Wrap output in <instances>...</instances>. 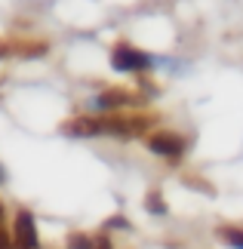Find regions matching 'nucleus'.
Segmentation results:
<instances>
[{
	"label": "nucleus",
	"instance_id": "nucleus-1",
	"mask_svg": "<svg viewBox=\"0 0 243 249\" xmlns=\"http://www.w3.org/2000/svg\"><path fill=\"white\" fill-rule=\"evenodd\" d=\"M13 249H40L34 215L28 213V209H19V215H16V237H13Z\"/></svg>",
	"mask_w": 243,
	"mask_h": 249
},
{
	"label": "nucleus",
	"instance_id": "nucleus-2",
	"mask_svg": "<svg viewBox=\"0 0 243 249\" xmlns=\"http://www.w3.org/2000/svg\"><path fill=\"white\" fill-rule=\"evenodd\" d=\"M111 65H114L117 71H145V68H151V59H148L145 53L132 50V46L120 43L117 50H114V59H111Z\"/></svg>",
	"mask_w": 243,
	"mask_h": 249
},
{
	"label": "nucleus",
	"instance_id": "nucleus-3",
	"mask_svg": "<svg viewBox=\"0 0 243 249\" xmlns=\"http://www.w3.org/2000/svg\"><path fill=\"white\" fill-rule=\"evenodd\" d=\"M148 148L154 154H163V157H179L185 151V142L179 136H172V132H154L148 139Z\"/></svg>",
	"mask_w": 243,
	"mask_h": 249
},
{
	"label": "nucleus",
	"instance_id": "nucleus-4",
	"mask_svg": "<svg viewBox=\"0 0 243 249\" xmlns=\"http://www.w3.org/2000/svg\"><path fill=\"white\" fill-rule=\"evenodd\" d=\"M65 132H68V136H99L102 123L93 120V117H77V120H68L65 123Z\"/></svg>",
	"mask_w": 243,
	"mask_h": 249
},
{
	"label": "nucleus",
	"instance_id": "nucleus-5",
	"mask_svg": "<svg viewBox=\"0 0 243 249\" xmlns=\"http://www.w3.org/2000/svg\"><path fill=\"white\" fill-rule=\"evenodd\" d=\"M123 102H130V95L120 92V89H108V92H102L99 99H95V108H102V111H111V108H117V105Z\"/></svg>",
	"mask_w": 243,
	"mask_h": 249
},
{
	"label": "nucleus",
	"instance_id": "nucleus-6",
	"mask_svg": "<svg viewBox=\"0 0 243 249\" xmlns=\"http://www.w3.org/2000/svg\"><path fill=\"white\" fill-rule=\"evenodd\" d=\"M219 237L231 249H243V228H219Z\"/></svg>",
	"mask_w": 243,
	"mask_h": 249
},
{
	"label": "nucleus",
	"instance_id": "nucleus-7",
	"mask_svg": "<svg viewBox=\"0 0 243 249\" xmlns=\"http://www.w3.org/2000/svg\"><path fill=\"white\" fill-rule=\"evenodd\" d=\"M148 209H151V213H163V209H167V206H163V197H160V191H151V194H148Z\"/></svg>",
	"mask_w": 243,
	"mask_h": 249
},
{
	"label": "nucleus",
	"instance_id": "nucleus-8",
	"mask_svg": "<svg viewBox=\"0 0 243 249\" xmlns=\"http://www.w3.org/2000/svg\"><path fill=\"white\" fill-rule=\"evenodd\" d=\"M68 249H90V237L86 234H71L68 237Z\"/></svg>",
	"mask_w": 243,
	"mask_h": 249
},
{
	"label": "nucleus",
	"instance_id": "nucleus-9",
	"mask_svg": "<svg viewBox=\"0 0 243 249\" xmlns=\"http://www.w3.org/2000/svg\"><path fill=\"white\" fill-rule=\"evenodd\" d=\"M90 249H114V246L105 234H99V237H90Z\"/></svg>",
	"mask_w": 243,
	"mask_h": 249
},
{
	"label": "nucleus",
	"instance_id": "nucleus-10",
	"mask_svg": "<svg viewBox=\"0 0 243 249\" xmlns=\"http://www.w3.org/2000/svg\"><path fill=\"white\" fill-rule=\"evenodd\" d=\"M105 228H120V231H130V222H126L123 215H114V218L105 222Z\"/></svg>",
	"mask_w": 243,
	"mask_h": 249
},
{
	"label": "nucleus",
	"instance_id": "nucleus-11",
	"mask_svg": "<svg viewBox=\"0 0 243 249\" xmlns=\"http://www.w3.org/2000/svg\"><path fill=\"white\" fill-rule=\"evenodd\" d=\"M0 249H13V237L3 231V225H0Z\"/></svg>",
	"mask_w": 243,
	"mask_h": 249
},
{
	"label": "nucleus",
	"instance_id": "nucleus-12",
	"mask_svg": "<svg viewBox=\"0 0 243 249\" xmlns=\"http://www.w3.org/2000/svg\"><path fill=\"white\" fill-rule=\"evenodd\" d=\"M0 222H3V206H0Z\"/></svg>",
	"mask_w": 243,
	"mask_h": 249
},
{
	"label": "nucleus",
	"instance_id": "nucleus-13",
	"mask_svg": "<svg viewBox=\"0 0 243 249\" xmlns=\"http://www.w3.org/2000/svg\"><path fill=\"white\" fill-rule=\"evenodd\" d=\"M0 181H3V169H0Z\"/></svg>",
	"mask_w": 243,
	"mask_h": 249
},
{
	"label": "nucleus",
	"instance_id": "nucleus-14",
	"mask_svg": "<svg viewBox=\"0 0 243 249\" xmlns=\"http://www.w3.org/2000/svg\"><path fill=\"white\" fill-rule=\"evenodd\" d=\"M0 55H3V46H0Z\"/></svg>",
	"mask_w": 243,
	"mask_h": 249
}]
</instances>
